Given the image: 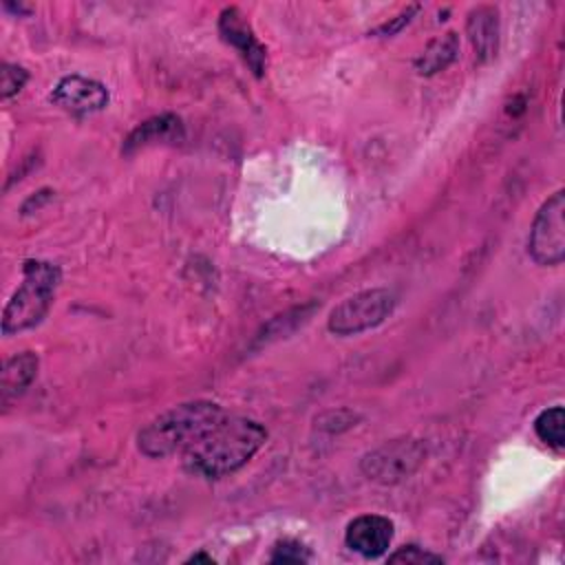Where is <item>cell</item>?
Segmentation results:
<instances>
[{
    "label": "cell",
    "mask_w": 565,
    "mask_h": 565,
    "mask_svg": "<svg viewBox=\"0 0 565 565\" xmlns=\"http://www.w3.org/2000/svg\"><path fill=\"white\" fill-rule=\"evenodd\" d=\"M267 441V430L256 419L230 415L216 422L183 455V468L192 477L223 479L241 470Z\"/></svg>",
    "instance_id": "cell-1"
},
{
    "label": "cell",
    "mask_w": 565,
    "mask_h": 565,
    "mask_svg": "<svg viewBox=\"0 0 565 565\" xmlns=\"http://www.w3.org/2000/svg\"><path fill=\"white\" fill-rule=\"evenodd\" d=\"M225 413L227 411L221 404L210 399L177 404L157 415L137 433V448L150 459L183 455L216 422H221Z\"/></svg>",
    "instance_id": "cell-2"
},
{
    "label": "cell",
    "mask_w": 565,
    "mask_h": 565,
    "mask_svg": "<svg viewBox=\"0 0 565 565\" xmlns=\"http://www.w3.org/2000/svg\"><path fill=\"white\" fill-rule=\"evenodd\" d=\"M62 282V269L55 263L26 258L22 265V282L2 311V333H20L38 327L55 298Z\"/></svg>",
    "instance_id": "cell-3"
},
{
    "label": "cell",
    "mask_w": 565,
    "mask_h": 565,
    "mask_svg": "<svg viewBox=\"0 0 565 565\" xmlns=\"http://www.w3.org/2000/svg\"><path fill=\"white\" fill-rule=\"evenodd\" d=\"M397 298L386 287L362 289L338 302L327 320V329L333 335H358L382 324L395 309Z\"/></svg>",
    "instance_id": "cell-4"
},
{
    "label": "cell",
    "mask_w": 565,
    "mask_h": 565,
    "mask_svg": "<svg viewBox=\"0 0 565 565\" xmlns=\"http://www.w3.org/2000/svg\"><path fill=\"white\" fill-rule=\"evenodd\" d=\"M424 459H426V446L422 439L397 437L366 452L360 461V470L364 472L366 479L375 483L395 486L413 477L422 468Z\"/></svg>",
    "instance_id": "cell-5"
},
{
    "label": "cell",
    "mask_w": 565,
    "mask_h": 565,
    "mask_svg": "<svg viewBox=\"0 0 565 565\" xmlns=\"http://www.w3.org/2000/svg\"><path fill=\"white\" fill-rule=\"evenodd\" d=\"M527 254L536 265L556 267L565 258V192L556 190L539 207L527 236Z\"/></svg>",
    "instance_id": "cell-6"
},
{
    "label": "cell",
    "mask_w": 565,
    "mask_h": 565,
    "mask_svg": "<svg viewBox=\"0 0 565 565\" xmlns=\"http://www.w3.org/2000/svg\"><path fill=\"white\" fill-rule=\"evenodd\" d=\"M108 88L102 82L84 75L62 77L51 93V102L75 117H86L104 110L108 106Z\"/></svg>",
    "instance_id": "cell-7"
},
{
    "label": "cell",
    "mask_w": 565,
    "mask_h": 565,
    "mask_svg": "<svg viewBox=\"0 0 565 565\" xmlns=\"http://www.w3.org/2000/svg\"><path fill=\"white\" fill-rule=\"evenodd\" d=\"M218 33L223 42L234 46L243 62L249 66V71L256 77H263L267 71V49L260 44V40L254 35L249 22L236 7H227L218 15Z\"/></svg>",
    "instance_id": "cell-8"
},
{
    "label": "cell",
    "mask_w": 565,
    "mask_h": 565,
    "mask_svg": "<svg viewBox=\"0 0 565 565\" xmlns=\"http://www.w3.org/2000/svg\"><path fill=\"white\" fill-rule=\"evenodd\" d=\"M393 541V521L382 514H360L344 532V543L349 550L364 558H377L386 554Z\"/></svg>",
    "instance_id": "cell-9"
},
{
    "label": "cell",
    "mask_w": 565,
    "mask_h": 565,
    "mask_svg": "<svg viewBox=\"0 0 565 565\" xmlns=\"http://www.w3.org/2000/svg\"><path fill=\"white\" fill-rule=\"evenodd\" d=\"M183 139V121L172 115V113H163L157 117H150L146 121H141L126 139L121 146L124 154H135L148 146H157V143H174Z\"/></svg>",
    "instance_id": "cell-10"
},
{
    "label": "cell",
    "mask_w": 565,
    "mask_h": 565,
    "mask_svg": "<svg viewBox=\"0 0 565 565\" xmlns=\"http://www.w3.org/2000/svg\"><path fill=\"white\" fill-rule=\"evenodd\" d=\"M466 33L479 62H490L499 51V11L490 4H479L468 13Z\"/></svg>",
    "instance_id": "cell-11"
},
{
    "label": "cell",
    "mask_w": 565,
    "mask_h": 565,
    "mask_svg": "<svg viewBox=\"0 0 565 565\" xmlns=\"http://www.w3.org/2000/svg\"><path fill=\"white\" fill-rule=\"evenodd\" d=\"M38 355L33 351H22L11 355L2 366V406H9L13 399H18L35 380L38 375Z\"/></svg>",
    "instance_id": "cell-12"
},
{
    "label": "cell",
    "mask_w": 565,
    "mask_h": 565,
    "mask_svg": "<svg viewBox=\"0 0 565 565\" xmlns=\"http://www.w3.org/2000/svg\"><path fill=\"white\" fill-rule=\"evenodd\" d=\"M459 55V38L455 31H448L435 40H430L424 51L415 60V71L424 77L437 75L439 71L448 68Z\"/></svg>",
    "instance_id": "cell-13"
},
{
    "label": "cell",
    "mask_w": 565,
    "mask_h": 565,
    "mask_svg": "<svg viewBox=\"0 0 565 565\" xmlns=\"http://www.w3.org/2000/svg\"><path fill=\"white\" fill-rule=\"evenodd\" d=\"M536 437L554 450H563L565 446V411L563 406L545 408L534 419Z\"/></svg>",
    "instance_id": "cell-14"
},
{
    "label": "cell",
    "mask_w": 565,
    "mask_h": 565,
    "mask_svg": "<svg viewBox=\"0 0 565 565\" xmlns=\"http://www.w3.org/2000/svg\"><path fill=\"white\" fill-rule=\"evenodd\" d=\"M388 563L393 565H435V563H444V558L439 554H433L419 545H404L399 550H395L393 554L386 556Z\"/></svg>",
    "instance_id": "cell-15"
},
{
    "label": "cell",
    "mask_w": 565,
    "mask_h": 565,
    "mask_svg": "<svg viewBox=\"0 0 565 565\" xmlns=\"http://www.w3.org/2000/svg\"><path fill=\"white\" fill-rule=\"evenodd\" d=\"M26 82H29V73L22 66L9 64V62L2 64V68H0V95H2V99H9V97L18 95L24 88Z\"/></svg>",
    "instance_id": "cell-16"
},
{
    "label": "cell",
    "mask_w": 565,
    "mask_h": 565,
    "mask_svg": "<svg viewBox=\"0 0 565 565\" xmlns=\"http://www.w3.org/2000/svg\"><path fill=\"white\" fill-rule=\"evenodd\" d=\"M311 558V552L298 543V541H291V539H285V541H278L274 545V552L269 556L271 563H307Z\"/></svg>",
    "instance_id": "cell-17"
},
{
    "label": "cell",
    "mask_w": 565,
    "mask_h": 565,
    "mask_svg": "<svg viewBox=\"0 0 565 565\" xmlns=\"http://www.w3.org/2000/svg\"><path fill=\"white\" fill-rule=\"evenodd\" d=\"M419 7L417 4H411V7H406L402 13H397L391 22H384V24H380L373 33L375 35H393V33H397L404 24H408L411 22V18H413V13L417 11Z\"/></svg>",
    "instance_id": "cell-18"
},
{
    "label": "cell",
    "mask_w": 565,
    "mask_h": 565,
    "mask_svg": "<svg viewBox=\"0 0 565 565\" xmlns=\"http://www.w3.org/2000/svg\"><path fill=\"white\" fill-rule=\"evenodd\" d=\"M196 561H205V563H212V556H207V554H203V552H196V554H192V556L188 558V563H196Z\"/></svg>",
    "instance_id": "cell-19"
}]
</instances>
